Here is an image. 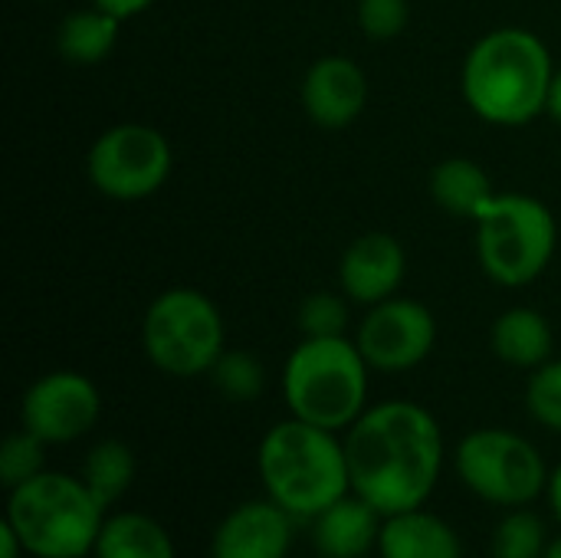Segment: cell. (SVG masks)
I'll list each match as a JSON object with an SVG mask.
<instances>
[{
    "instance_id": "cell-26",
    "label": "cell",
    "mask_w": 561,
    "mask_h": 558,
    "mask_svg": "<svg viewBox=\"0 0 561 558\" xmlns=\"http://www.w3.org/2000/svg\"><path fill=\"white\" fill-rule=\"evenodd\" d=\"M526 405L542 428L561 434V358H549L533 372L526 385Z\"/></svg>"
},
{
    "instance_id": "cell-32",
    "label": "cell",
    "mask_w": 561,
    "mask_h": 558,
    "mask_svg": "<svg viewBox=\"0 0 561 558\" xmlns=\"http://www.w3.org/2000/svg\"><path fill=\"white\" fill-rule=\"evenodd\" d=\"M542 558H561V536H559V539H552V543L546 546V553H542Z\"/></svg>"
},
{
    "instance_id": "cell-14",
    "label": "cell",
    "mask_w": 561,
    "mask_h": 558,
    "mask_svg": "<svg viewBox=\"0 0 561 558\" xmlns=\"http://www.w3.org/2000/svg\"><path fill=\"white\" fill-rule=\"evenodd\" d=\"M293 549V516L266 500L230 510L210 539V558H286Z\"/></svg>"
},
{
    "instance_id": "cell-31",
    "label": "cell",
    "mask_w": 561,
    "mask_h": 558,
    "mask_svg": "<svg viewBox=\"0 0 561 558\" xmlns=\"http://www.w3.org/2000/svg\"><path fill=\"white\" fill-rule=\"evenodd\" d=\"M549 506H552L556 520L561 523V464L549 474Z\"/></svg>"
},
{
    "instance_id": "cell-13",
    "label": "cell",
    "mask_w": 561,
    "mask_h": 558,
    "mask_svg": "<svg viewBox=\"0 0 561 558\" xmlns=\"http://www.w3.org/2000/svg\"><path fill=\"white\" fill-rule=\"evenodd\" d=\"M408 273V257L398 237L385 230H368L355 237L339 260V283L352 303L378 306L398 296Z\"/></svg>"
},
{
    "instance_id": "cell-1",
    "label": "cell",
    "mask_w": 561,
    "mask_h": 558,
    "mask_svg": "<svg viewBox=\"0 0 561 558\" xmlns=\"http://www.w3.org/2000/svg\"><path fill=\"white\" fill-rule=\"evenodd\" d=\"M352 493L381 516L421 510L444 467L437 418L417 401H381L345 431Z\"/></svg>"
},
{
    "instance_id": "cell-17",
    "label": "cell",
    "mask_w": 561,
    "mask_h": 558,
    "mask_svg": "<svg viewBox=\"0 0 561 558\" xmlns=\"http://www.w3.org/2000/svg\"><path fill=\"white\" fill-rule=\"evenodd\" d=\"M490 345L496 352L500 362L513 365V368H529L536 372L539 365H546L552 358L556 349V335L549 319L539 309L529 306H513L506 309L490 332Z\"/></svg>"
},
{
    "instance_id": "cell-9",
    "label": "cell",
    "mask_w": 561,
    "mask_h": 558,
    "mask_svg": "<svg viewBox=\"0 0 561 558\" xmlns=\"http://www.w3.org/2000/svg\"><path fill=\"white\" fill-rule=\"evenodd\" d=\"M174 155L168 138L141 122H122L105 128L89 155L85 174L89 184L112 201H145L158 194L171 174Z\"/></svg>"
},
{
    "instance_id": "cell-20",
    "label": "cell",
    "mask_w": 561,
    "mask_h": 558,
    "mask_svg": "<svg viewBox=\"0 0 561 558\" xmlns=\"http://www.w3.org/2000/svg\"><path fill=\"white\" fill-rule=\"evenodd\" d=\"M95 558H174V543L168 529L151 520L148 513H118L108 516L99 543Z\"/></svg>"
},
{
    "instance_id": "cell-8",
    "label": "cell",
    "mask_w": 561,
    "mask_h": 558,
    "mask_svg": "<svg viewBox=\"0 0 561 558\" xmlns=\"http://www.w3.org/2000/svg\"><path fill=\"white\" fill-rule=\"evenodd\" d=\"M454 467L470 493L506 510H519L549 490V470L536 444L503 428L467 434L454 451Z\"/></svg>"
},
{
    "instance_id": "cell-25",
    "label": "cell",
    "mask_w": 561,
    "mask_h": 558,
    "mask_svg": "<svg viewBox=\"0 0 561 558\" xmlns=\"http://www.w3.org/2000/svg\"><path fill=\"white\" fill-rule=\"evenodd\" d=\"M348 329V306L335 293H312L299 306L302 339H339Z\"/></svg>"
},
{
    "instance_id": "cell-11",
    "label": "cell",
    "mask_w": 561,
    "mask_h": 558,
    "mask_svg": "<svg viewBox=\"0 0 561 558\" xmlns=\"http://www.w3.org/2000/svg\"><path fill=\"white\" fill-rule=\"evenodd\" d=\"M102 414V395L92 378L59 368L39 375L20 401V424L39 441L59 447L85 437Z\"/></svg>"
},
{
    "instance_id": "cell-24",
    "label": "cell",
    "mask_w": 561,
    "mask_h": 558,
    "mask_svg": "<svg viewBox=\"0 0 561 558\" xmlns=\"http://www.w3.org/2000/svg\"><path fill=\"white\" fill-rule=\"evenodd\" d=\"M46 447L49 444L39 441L36 434H30L26 428L13 431L0 447V480H3V487L13 490V487L33 480L36 474H43L46 470L43 467L46 464Z\"/></svg>"
},
{
    "instance_id": "cell-18",
    "label": "cell",
    "mask_w": 561,
    "mask_h": 558,
    "mask_svg": "<svg viewBox=\"0 0 561 558\" xmlns=\"http://www.w3.org/2000/svg\"><path fill=\"white\" fill-rule=\"evenodd\" d=\"M496 194L490 174L473 158H447L431 171V197L454 217L477 220Z\"/></svg>"
},
{
    "instance_id": "cell-16",
    "label": "cell",
    "mask_w": 561,
    "mask_h": 558,
    "mask_svg": "<svg viewBox=\"0 0 561 558\" xmlns=\"http://www.w3.org/2000/svg\"><path fill=\"white\" fill-rule=\"evenodd\" d=\"M378 556L381 558H463V546L457 529L421 510L385 516L381 536H378Z\"/></svg>"
},
{
    "instance_id": "cell-2",
    "label": "cell",
    "mask_w": 561,
    "mask_h": 558,
    "mask_svg": "<svg viewBox=\"0 0 561 558\" xmlns=\"http://www.w3.org/2000/svg\"><path fill=\"white\" fill-rule=\"evenodd\" d=\"M552 76L556 66L542 36L523 26H500L467 53L460 89L473 115L500 128H519L546 112Z\"/></svg>"
},
{
    "instance_id": "cell-5",
    "label": "cell",
    "mask_w": 561,
    "mask_h": 558,
    "mask_svg": "<svg viewBox=\"0 0 561 558\" xmlns=\"http://www.w3.org/2000/svg\"><path fill=\"white\" fill-rule=\"evenodd\" d=\"M368 362L355 342L302 339L283 368L289 414L325 431H348L368 408Z\"/></svg>"
},
{
    "instance_id": "cell-29",
    "label": "cell",
    "mask_w": 561,
    "mask_h": 558,
    "mask_svg": "<svg viewBox=\"0 0 561 558\" xmlns=\"http://www.w3.org/2000/svg\"><path fill=\"white\" fill-rule=\"evenodd\" d=\"M20 556H26V549H23V543H20L16 529L3 520V523H0V558H20Z\"/></svg>"
},
{
    "instance_id": "cell-7",
    "label": "cell",
    "mask_w": 561,
    "mask_h": 558,
    "mask_svg": "<svg viewBox=\"0 0 561 558\" xmlns=\"http://www.w3.org/2000/svg\"><path fill=\"white\" fill-rule=\"evenodd\" d=\"M224 335L220 309L191 286L158 293L141 319L145 355L171 378L210 375L214 362L224 355Z\"/></svg>"
},
{
    "instance_id": "cell-21",
    "label": "cell",
    "mask_w": 561,
    "mask_h": 558,
    "mask_svg": "<svg viewBox=\"0 0 561 558\" xmlns=\"http://www.w3.org/2000/svg\"><path fill=\"white\" fill-rule=\"evenodd\" d=\"M82 480L92 490V497L108 510L112 503H118L125 497V490L135 480V454H131V447L122 444V441H115V437L99 441L85 454Z\"/></svg>"
},
{
    "instance_id": "cell-23",
    "label": "cell",
    "mask_w": 561,
    "mask_h": 558,
    "mask_svg": "<svg viewBox=\"0 0 561 558\" xmlns=\"http://www.w3.org/2000/svg\"><path fill=\"white\" fill-rule=\"evenodd\" d=\"M546 546V523L526 506L513 510L493 533V558H542Z\"/></svg>"
},
{
    "instance_id": "cell-28",
    "label": "cell",
    "mask_w": 561,
    "mask_h": 558,
    "mask_svg": "<svg viewBox=\"0 0 561 558\" xmlns=\"http://www.w3.org/2000/svg\"><path fill=\"white\" fill-rule=\"evenodd\" d=\"M89 3L99 7V10H105V13H112V16H118V20H131V16L145 13L158 0H89Z\"/></svg>"
},
{
    "instance_id": "cell-12",
    "label": "cell",
    "mask_w": 561,
    "mask_h": 558,
    "mask_svg": "<svg viewBox=\"0 0 561 558\" xmlns=\"http://www.w3.org/2000/svg\"><path fill=\"white\" fill-rule=\"evenodd\" d=\"M368 72L348 56H322L302 76V109L319 128H348L368 105Z\"/></svg>"
},
{
    "instance_id": "cell-15",
    "label": "cell",
    "mask_w": 561,
    "mask_h": 558,
    "mask_svg": "<svg viewBox=\"0 0 561 558\" xmlns=\"http://www.w3.org/2000/svg\"><path fill=\"white\" fill-rule=\"evenodd\" d=\"M378 536L381 513L358 493H348L322 510L312 529L316 553L322 558H365L371 549H378Z\"/></svg>"
},
{
    "instance_id": "cell-27",
    "label": "cell",
    "mask_w": 561,
    "mask_h": 558,
    "mask_svg": "<svg viewBox=\"0 0 561 558\" xmlns=\"http://www.w3.org/2000/svg\"><path fill=\"white\" fill-rule=\"evenodd\" d=\"M355 20L368 39L385 43V39H394L408 30L411 7H408V0H358Z\"/></svg>"
},
{
    "instance_id": "cell-3",
    "label": "cell",
    "mask_w": 561,
    "mask_h": 558,
    "mask_svg": "<svg viewBox=\"0 0 561 558\" xmlns=\"http://www.w3.org/2000/svg\"><path fill=\"white\" fill-rule=\"evenodd\" d=\"M263 490L293 520H316L352 493L345 441L335 431L289 418L266 431L256 454Z\"/></svg>"
},
{
    "instance_id": "cell-22",
    "label": "cell",
    "mask_w": 561,
    "mask_h": 558,
    "mask_svg": "<svg viewBox=\"0 0 561 558\" xmlns=\"http://www.w3.org/2000/svg\"><path fill=\"white\" fill-rule=\"evenodd\" d=\"M210 378H214V388L227 401H237V405L256 401L266 388V372L260 358L243 349H224V355L210 368Z\"/></svg>"
},
{
    "instance_id": "cell-10",
    "label": "cell",
    "mask_w": 561,
    "mask_h": 558,
    "mask_svg": "<svg viewBox=\"0 0 561 558\" xmlns=\"http://www.w3.org/2000/svg\"><path fill=\"white\" fill-rule=\"evenodd\" d=\"M437 342L434 312L404 296H391L378 306H368V316L358 326L355 345L375 372H411L417 368Z\"/></svg>"
},
{
    "instance_id": "cell-4",
    "label": "cell",
    "mask_w": 561,
    "mask_h": 558,
    "mask_svg": "<svg viewBox=\"0 0 561 558\" xmlns=\"http://www.w3.org/2000/svg\"><path fill=\"white\" fill-rule=\"evenodd\" d=\"M7 523L16 529L26 556L85 558L95 553L105 526V506L82 477L43 470L10 490Z\"/></svg>"
},
{
    "instance_id": "cell-19",
    "label": "cell",
    "mask_w": 561,
    "mask_h": 558,
    "mask_svg": "<svg viewBox=\"0 0 561 558\" xmlns=\"http://www.w3.org/2000/svg\"><path fill=\"white\" fill-rule=\"evenodd\" d=\"M118 26L122 20L99 7L72 10L62 16L56 30V49L72 66H95L112 56L118 43Z\"/></svg>"
},
{
    "instance_id": "cell-30",
    "label": "cell",
    "mask_w": 561,
    "mask_h": 558,
    "mask_svg": "<svg viewBox=\"0 0 561 558\" xmlns=\"http://www.w3.org/2000/svg\"><path fill=\"white\" fill-rule=\"evenodd\" d=\"M546 112L561 122V66L556 69V76H552V86H549V105H546Z\"/></svg>"
},
{
    "instance_id": "cell-6",
    "label": "cell",
    "mask_w": 561,
    "mask_h": 558,
    "mask_svg": "<svg viewBox=\"0 0 561 558\" xmlns=\"http://www.w3.org/2000/svg\"><path fill=\"white\" fill-rule=\"evenodd\" d=\"M477 224V257L483 273L500 286H529L536 283L559 243L556 214L529 194H496Z\"/></svg>"
}]
</instances>
